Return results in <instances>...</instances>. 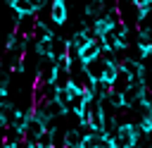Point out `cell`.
I'll use <instances>...</instances> for the list:
<instances>
[{
    "label": "cell",
    "instance_id": "cell-1",
    "mask_svg": "<svg viewBox=\"0 0 152 148\" xmlns=\"http://www.w3.org/2000/svg\"><path fill=\"white\" fill-rule=\"evenodd\" d=\"M140 129L135 122H121L116 134H114V143L116 148H138L140 146Z\"/></svg>",
    "mask_w": 152,
    "mask_h": 148
},
{
    "label": "cell",
    "instance_id": "cell-2",
    "mask_svg": "<svg viewBox=\"0 0 152 148\" xmlns=\"http://www.w3.org/2000/svg\"><path fill=\"white\" fill-rule=\"evenodd\" d=\"M57 76V67H55V60L52 57H40L38 62V81L36 84H52Z\"/></svg>",
    "mask_w": 152,
    "mask_h": 148
},
{
    "label": "cell",
    "instance_id": "cell-3",
    "mask_svg": "<svg viewBox=\"0 0 152 148\" xmlns=\"http://www.w3.org/2000/svg\"><path fill=\"white\" fill-rule=\"evenodd\" d=\"M69 19V7L66 0H50V21L57 26H64Z\"/></svg>",
    "mask_w": 152,
    "mask_h": 148
},
{
    "label": "cell",
    "instance_id": "cell-4",
    "mask_svg": "<svg viewBox=\"0 0 152 148\" xmlns=\"http://www.w3.org/2000/svg\"><path fill=\"white\" fill-rule=\"evenodd\" d=\"M100 53H102V38H93L83 50H78V62L81 64H88V62L97 60Z\"/></svg>",
    "mask_w": 152,
    "mask_h": 148
},
{
    "label": "cell",
    "instance_id": "cell-5",
    "mask_svg": "<svg viewBox=\"0 0 152 148\" xmlns=\"http://www.w3.org/2000/svg\"><path fill=\"white\" fill-rule=\"evenodd\" d=\"M7 5L12 7V12L17 17H24V14H38L33 0H7Z\"/></svg>",
    "mask_w": 152,
    "mask_h": 148
},
{
    "label": "cell",
    "instance_id": "cell-6",
    "mask_svg": "<svg viewBox=\"0 0 152 148\" xmlns=\"http://www.w3.org/2000/svg\"><path fill=\"white\" fill-rule=\"evenodd\" d=\"M83 72H86V76H88V79H93V81H102L104 60H102V57H97V60H93V62L83 64Z\"/></svg>",
    "mask_w": 152,
    "mask_h": 148
},
{
    "label": "cell",
    "instance_id": "cell-7",
    "mask_svg": "<svg viewBox=\"0 0 152 148\" xmlns=\"http://www.w3.org/2000/svg\"><path fill=\"white\" fill-rule=\"evenodd\" d=\"M131 84H133V76H131L126 69H121V67H119V74H116V81L112 84V91H114V93H124Z\"/></svg>",
    "mask_w": 152,
    "mask_h": 148
},
{
    "label": "cell",
    "instance_id": "cell-8",
    "mask_svg": "<svg viewBox=\"0 0 152 148\" xmlns=\"http://www.w3.org/2000/svg\"><path fill=\"white\" fill-rule=\"evenodd\" d=\"M90 26H93V33H95V38H102L104 33H109V31L114 29V26H112V21H109L104 14H102V17H97V19H93V24H90Z\"/></svg>",
    "mask_w": 152,
    "mask_h": 148
},
{
    "label": "cell",
    "instance_id": "cell-9",
    "mask_svg": "<svg viewBox=\"0 0 152 148\" xmlns=\"http://www.w3.org/2000/svg\"><path fill=\"white\" fill-rule=\"evenodd\" d=\"M57 38V36H55ZM55 38H40V41H33V50L38 57H52V41Z\"/></svg>",
    "mask_w": 152,
    "mask_h": 148
},
{
    "label": "cell",
    "instance_id": "cell-10",
    "mask_svg": "<svg viewBox=\"0 0 152 148\" xmlns=\"http://www.w3.org/2000/svg\"><path fill=\"white\" fill-rule=\"evenodd\" d=\"M119 67H121V64H119L116 60H112V62H107V60H104V72H102V81H104L107 86H112V84L116 81Z\"/></svg>",
    "mask_w": 152,
    "mask_h": 148
},
{
    "label": "cell",
    "instance_id": "cell-11",
    "mask_svg": "<svg viewBox=\"0 0 152 148\" xmlns=\"http://www.w3.org/2000/svg\"><path fill=\"white\" fill-rule=\"evenodd\" d=\"M81 143H83V134H81V129H66V131H64V146L81 148Z\"/></svg>",
    "mask_w": 152,
    "mask_h": 148
},
{
    "label": "cell",
    "instance_id": "cell-12",
    "mask_svg": "<svg viewBox=\"0 0 152 148\" xmlns=\"http://www.w3.org/2000/svg\"><path fill=\"white\" fill-rule=\"evenodd\" d=\"M104 0H90L88 5H86V17H93V19H97V17H102L104 14Z\"/></svg>",
    "mask_w": 152,
    "mask_h": 148
},
{
    "label": "cell",
    "instance_id": "cell-13",
    "mask_svg": "<svg viewBox=\"0 0 152 148\" xmlns=\"http://www.w3.org/2000/svg\"><path fill=\"white\" fill-rule=\"evenodd\" d=\"M138 129H140V134H145V136L152 134V112L138 117Z\"/></svg>",
    "mask_w": 152,
    "mask_h": 148
},
{
    "label": "cell",
    "instance_id": "cell-14",
    "mask_svg": "<svg viewBox=\"0 0 152 148\" xmlns=\"http://www.w3.org/2000/svg\"><path fill=\"white\" fill-rule=\"evenodd\" d=\"M10 112H12V110H2V107H0V129H2V127H10Z\"/></svg>",
    "mask_w": 152,
    "mask_h": 148
},
{
    "label": "cell",
    "instance_id": "cell-15",
    "mask_svg": "<svg viewBox=\"0 0 152 148\" xmlns=\"http://www.w3.org/2000/svg\"><path fill=\"white\" fill-rule=\"evenodd\" d=\"M64 148H71V146H64Z\"/></svg>",
    "mask_w": 152,
    "mask_h": 148
}]
</instances>
